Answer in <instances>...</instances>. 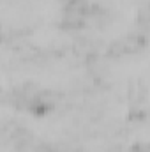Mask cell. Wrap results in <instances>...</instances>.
Returning <instances> with one entry per match:
<instances>
[{"instance_id": "obj_1", "label": "cell", "mask_w": 150, "mask_h": 152, "mask_svg": "<svg viewBox=\"0 0 150 152\" xmlns=\"http://www.w3.org/2000/svg\"><path fill=\"white\" fill-rule=\"evenodd\" d=\"M27 41L37 50H53L64 44V30L57 23H41L32 27Z\"/></svg>"}]
</instances>
